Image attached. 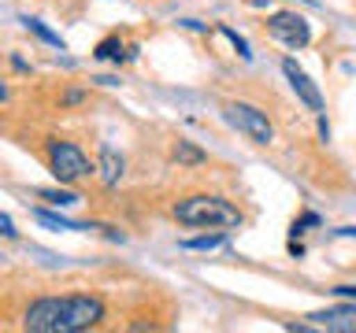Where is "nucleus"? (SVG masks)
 <instances>
[{"mask_svg": "<svg viewBox=\"0 0 356 333\" xmlns=\"http://www.w3.org/2000/svg\"><path fill=\"white\" fill-rule=\"evenodd\" d=\"M26 26L38 33L41 41H49V44H56V49H63V41H60V33H52L49 26H44V22H38V19H26Z\"/></svg>", "mask_w": 356, "mask_h": 333, "instance_id": "obj_14", "label": "nucleus"}, {"mask_svg": "<svg viewBox=\"0 0 356 333\" xmlns=\"http://www.w3.org/2000/svg\"><path fill=\"white\" fill-rule=\"evenodd\" d=\"M219 244H222V233H208V237L182 241V248H189V252H211V248H219Z\"/></svg>", "mask_w": 356, "mask_h": 333, "instance_id": "obj_12", "label": "nucleus"}, {"mask_svg": "<svg viewBox=\"0 0 356 333\" xmlns=\"http://www.w3.org/2000/svg\"><path fill=\"white\" fill-rule=\"evenodd\" d=\"M38 196L41 200H52V204H60V207H71V204H78V193H71V189H38Z\"/></svg>", "mask_w": 356, "mask_h": 333, "instance_id": "obj_11", "label": "nucleus"}, {"mask_svg": "<svg viewBox=\"0 0 356 333\" xmlns=\"http://www.w3.org/2000/svg\"><path fill=\"white\" fill-rule=\"evenodd\" d=\"M41 222V226H52V230H71V233H82V230H100V226H89V222H74V219H60V215H52V211H38L33 215Z\"/></svg>", "mask_w": 356, "mask_h": 333, "instance_id": "obj_9", "label": "nucleus"}, {"mask_svg": "<svg viewBox=\"0 0 356 333\" xmlns=\"http://www.w3.org/2000/svg\"><path fill=\"white\" fill-rule=\"evenodd\" d=\"M0 233H4V237H15V226H11L8 215H0Z\"/></svg>", "mask_w": 356, "mask_h": 333, "instance_id": "obj_17", "label": "nucleus"}, {"mask_svg": "<svg viewBox=\"0 0 356 333\" xmlns=\"http://www.w3.org/2000/svg\"><path fill=\"white\" fill-rule=\"evenodd\" d=\"M175 219L182 226H208V230H230V226H241V211L222 196H186L175 204Z\"/></svg>", "mask_w": 356, "mask_h": 333, "instance_id": "obj_2", "label": "nucleus"}, {"mask_svg": "<svg viewBox=\"0 0 356 333\" xmlns=\"http://www.w3.org/2000/svg\"><path fill=\"white\" fill-rule=\"evenodd\" d=\"M312 326H327V330H356V307H334V311H316L308 315Z\"/></svg>", "mask_w": 356, "mask_h": 333, "instance_id": "obj_7", "label": "nucleus"}, {"mask_svg": "<svg viewBox=\"0 0 356 333\" xmlns=\"http://www.w3.org/2000/svg\"><path fill=\"white\" fill-rule=\"evenodd\" d=\"M267 30H271L282 44H289V49H305V44L312 41L308 22L300 19L297 11H278V15H271L267 19Z\"/></svg>", "mask_w": 356, "mask_h": 333, "instance_id": "obj_5", "label": "nucleus"}, {"mask_svg": "<svg viewBox=\"0 0 356 333\" xmlns=\"http://www.w3.org/2000/svg\"><path fill=\"white\" fill-rule=\"evenodd\" d=\"M100 178H104V185H119L122 178V155H115V148H100Z\"/></svg>", "mask_w": 356, "mask_h": 333, "instance_id": "obj_8", "label": "nucleus"}, {"mask_svg": "<svg viewBox=\"0 0 356 333\" xmlns=\"http://www.w3.org/2000/svg\"><path fill=\"white\" fill-rule=\"evenodd\" d=\"M82 100H86V93H82V89H71V93L63 96V104H82Z\"/></svg>", "mask_w": 356, "mask_h": 333, "instance_id": "obj_16", "label": "nucleus"}, {"mask_svg": "<svg viewBox=\"0 0 356 333\" xmlns=\"http://www.w3.org/2000/svg\"><path fill=\"white\" fill-rule=\"evenodd\" d=\"M138 52V49H130V52H122V44H119V37H108V41H100L97 44V60H130V56Z\"/></svg>", "mask_w": 356, "mask_h": 333, "instance_id": "obj_10", "label": "nucleus"}, {"mask_svg": "<svg viewBox=\"0 0 356 333\" xmlns=\"http://www.w3.org/2000/svg\"><path fill=\"white\" fill-rule=\"evenodd\" d=\"M222 119L230 122L238 133H245L252 144H271L275 141V126L267 122V115L252 104H227L222 108Z\"/></svg>", "mask_w": 356, "mask_h": 333, "instance_id": "obj_4", "label": "nucleus"}, {"mask_svg": "<svg viewBox=\"0 0 356 333\" xmlns=\"http://www.w3.org/2000/svg\"><path fill=\"white\" fill-rule=\"evenodd\" d=\"M222 33H227V37H230V44H234V49H238V56H241V60H249V44H245V37H238V33H234L230 26H222Z\"/></svg>", "mask_w": 356, "mask_h": 333, "instance_id": "obj_15", "label": "nucleus"}, {"mask_svg": "<svg viewBox=\"0 0 356 333\" xmlns=\"http://www.w3.org/2000/svg\"><path fill=\"white\" fill-rule=\"evenodd\" d=\"M8 100H11V93H8V85L0 82V104H8Z\"/></svg>", "mask_w": 356, "mask_h": 333, "instance_id": "obj_19", "label": "nucleus"}, {"mask_svg": "<svg viewBox=\"0 0 356 333\" xmlns=\"http://www.w3.org/2000/svg\"><path fill=\"white\" fill-rule=\"evenodd\" d=\"M175 160H182V163H204V152L193 148V144H186V141H178V148H175Z\"/></svg>", "mask_w": 356, "mask_h": 333, "instance_id": "obj_13", "label": "nucleus"}, {"mask_svg": "<svg viewBox=\"0 0 356 333\" xmlns=\"http://www.w3.org/2000/svg\"><path fill=\"white\" fill-rule=\"evenodd\" d=\"M334 296H356V285H338V289H330Z\"/></svg>", "mask_w": 356, "mask_h": 333, "instance_id": "obj_18", "label": "nucleus"}, {"mask_svg": "<svg viewBox=\"0 0 356 333\" xmlns=\"http://www.w3.org/2000/svg\"><path fill=\"white\" fill-rule=\"evenodd\" d=\"M282 74L289 78V85H293V93L305 100V104L312 108V111H323V96H319V89H316V82L300 71L297 67V60H282Z\"/></svg>", "mask_w": 356, "mask_h": 333, "instance_id": "obj_6", "label": "nucleus"}, {"mask_svg": "<svg viewBox=\"0 0 356 333\" xmlns=\"http://www.w3.org/2000/svg\"><path fill=\"white\" fill-rule=\"evenodd\" d=\"M49 166H52V174L60 178L63 185L82 182V178L93 171L89 155L78 148V144H71V141H49Z\"/></svg>", "mask_w": 356, "mask_h": 333, "instance_id": "obj_3", "label": "nucleus"}, {"mask_svg": "<svg viewBox=\"0 0 356 333\" xmlns=\"http://www.w3.org/2000/svg\"><path fill=\"white\" fill-rule=\"evenodd\" d=\"M104 318V300L89 293H67V296H41L33 300L22 315V326L30 333H78L93 330Z\"/></svg>", "mask_w": 356, "mask_h": 333, "instance_id": "obj_1", "label": "nucleus"}]
</instances>
